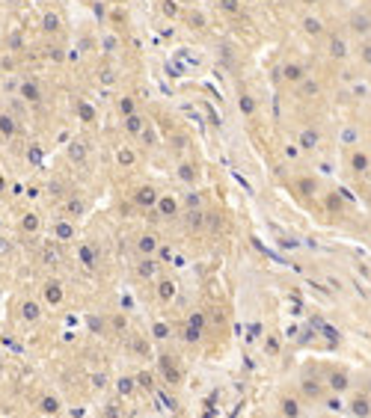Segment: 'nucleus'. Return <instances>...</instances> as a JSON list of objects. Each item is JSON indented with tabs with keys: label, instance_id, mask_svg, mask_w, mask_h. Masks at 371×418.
<instances>
[{
	"label": "nucleus",
	"instance_id": "1",
	"mask_svg": "<svg viewBox=\"0 0 371 418\" xmlns=\"http://www.w3.org/2000/svg\"><path fill=\"white\" fill-rule=\"evenodd\" d=\"M282 78H285L288 83H303V78H306V68H303L300 62H288V65L282 68Z\"/></svg>",
	"mask_w": 371,
	"mask_h": 418
},
{
	"label": "nucleus",
	"instance_id": "2",
	"mask_svg": "<svg viewBox=\"0 0 371 418\" xmlns=\"http://www.w3.org/2000/svg\"><path fill=\"white\" fill-rule=\"evenodd\" d=\"M327 386H330L332 392H348V389H350V377H348L345 371H332L330 379H327Z\"/></svg>",
	"mask_w": 371,
	"mask_h": 418
},
{
	"label": "nucleus",
	"instance_id": "3",
	"mask_svg": "<svg viewBox=\"0 0 371 418\" xmlns=\"http://www.w3.org/2000/svg\"><path fill=\"white\" fill-rule=\"evenodd\" d=\"M21 98H24V101H30V104H39V101H42V89H39V83L24 80V83H21Z\"/></svg>",
	"mask_w": 371,
	"mask_h": 418
},
{
	"label": "nucleus",
	"instance_id": "4",
	"mask_svg": "<svg viewBox=\"0 0 371 418\" xmlns=\"http://www.w3.org/2000/svg\"><path fill=\"white\" fill-rule=\"evenodd\" d=\"M134 202H137V205H143V208L155 205V202H158V193H155V187H148V184H145V187H140L137 193H134Z\"/></svg>",
	"mask_w": 371,
	"mask_h": 418
},
{
	"label": "nucleus",
	"instance_id": "5",
	"mask_svg": "<svg viewBox=\"0 0 371 418\" xmlns=\"http://www.w3.org/2000/svg\"><path fill=\"white\" fill-rule=\"evenodd\" d=\"M42 294H45V299H48V306H60V302H62V288H60V282H45Z\"/></svg>",
	"mask_w": 371,
	"mask_h": 418
},
{
	"label": "nucleus",
	"instance_id": "6",
	"mask_svg": "<svg viewBox=\"0 0 371 418\" xmlns=\"http://www.w3.org/2000/svg\"><path fill=\"white\" fill-rule=\"evenodd\" d=\"M161 374L166 377V383H181V374H178V368L172 365L169 356H161Z\"/></svg>",
	"mask_w": 371,
	"mask_h": 418
},
{
	"label": "nucleus",
	"instance_id": "7",
	"mask_svg": "<svg viewBox=\"0 0 371 418\" xmlns=\"http://www.w3.org/2000/svg\"><path fill=\"white\" fill-rule=\"evenodd\" d=\"M21 318L27 320V323H36L42 318V309H39V302H33V299H27L24 306H21Z\"/></svg>",
	"mask_w": 371,
	"mask_h": 418
},
{
	"label": "nucleus",
	"instance_id": "8",
	"mask_svg": "<svg viewBox=\"0 0 371 418\" xmlns=\"http://www.w3.org/2000/svg\"><path fill=\"white\" fill-rule=\"evenodd\" d=\"M143 128H145V119L140 116V113H131V116H125V131H128V134L140 137V134H143Z\"/></svg>",
	"mask_w": 371,
	"mask_h": 418
},
{
	"label": "nucleus",
	"instance_id": "9",
	"mask_svg": "<svg viewBox=\"0 0 371 418\" xmlns=\"http://www.w3.org/2000/svg\"><path fill=\"white\" fill-rule=\"evenodd\" d=\"M155 205H158V211H161L164 217H172V214L178 211V202H175L172 196H158V202H155Z\"/></svg>",
	"mask_w": 371,
	"mask_h": 418
},
{
	"label": "nucleus",
	"instance_id": "10",
	"mask_svg": "<svg viewBox=\"0 0 371 418\" xmlns=\"http://www.w3.org/2000/svg\"><path fill=\"white\" fill-rule=\"evenodd\" d=\"M330 57L332 60H345L348 57V45L339 39V36H332V39H330Z\"/></svg>",
	"mask_w": 371,
	"mask_h": 418
},
{
	"label": "nucleus",
	"instance_id": "11",
	"mask_svg": "<svg viewBox=\"0 0 371 418\" xmlns=\"http://www.w3.org/2000/svg\"><path fill=\"white\" fill-rule=\"evenodd\" d=\"M78 258H81V264H83V267H95V258H98V252H95L89 243H83V246L78 249Z\"/></svg>",
	"mask_w": 371,
	"mask_h": 418
},
{
	"label": "nucleus",
	"instance_id": "12",
	"mask_svg": "<svg viewBox=\"0 0 371 418\" xmlns=\"http://www.w3.org/2000/svg\"><path fill=\"white\" fill-rule=\"evenodd\" d=\"M158 299H161V302H169V299H175V282L164 279V282L158 285Z\"/></svg>",
	"mask_w": 371,
	"mask_h": 418
},
{
	"label": "nucleus",
	"instance_id": "13",
	"mask_svg": "<svg viewBox=\"0 0 371 418\" xmlns=\"http://www.w3.org/2000/svg\"><path fill=\"white\" fill-rule=\"evenodd\" d=\"M15 131H18L15 119L9 116V113H3V116H0V134H3V137H15Z\"/></svg>",
	"mask_w": 371,
	"mask_h": 418
},
{
	"label": "nucleus",
	"instance_id": "14",
	"mask_svg": "<svg viewBox=\"0 0 371 418\" xmlns=\"http://www.w3.org/2000/svg\"><path fill=\"white\" fill-rule=\"evenodd\" d=\"M137 249H140V252H143V255H152V252H155V249H158V240H155V238H152V235H143V238H140V240H137Z\"/></svg>",
	"mask_w": 371,
	"mask_h": 418
},
{
	"label": "nucleus",
	"instance_id": "15",
	"mask_svg": "<svg viewBox=\"0 0 371 418\" xmlns=\"http://www.w3.org/2000/svg\"><path fill=\"white\" fill-rule=\"evenodd\" d=\"M54 235H57V240H71L74 238V225L71 222H57V229H54Z\"/></svg>",
	"mask_w": 371,
	"mask_h": 418
},
{
	"label": "nucleus",
	"instance_id": "16",
	"mask_svg": "<svg viewBox=\"0 0 371 418\" xmlns=\"http://www.w3.org/2000/svg\"><path fill=\"white\" fill-rule=\"evenodd\" d=\"M350 24H353L350 30H353V33H359V36H365V33H371V21H368L365 15H353V18H350Z\"/></svg>",
	"mask_w": 371,
	"mask_h": 418
},
{
	"label": "nucleus",
	"instance_id": "17",
	"mask_svg": "<svg viewBox=\"0 0 371 418\" xmlns=\"http://www.w3.org/2000/svg\"><path fill=\"white\" fill-rule=\"evenodd\" d=\"M350 412H353V415H371L368 398H353V400H350Z\"/></svg>",
	"mask_w": 371,
	"mask_h": 418
},
{
	"label": "nucleus",
	"instance_id": "18",
	"mask_svg": "<svg viewBox=\"0 0 371 418\" xmlns=\"http://www.w3.org/2000/svg\"><path fill=\"white\" fill-rule=\"evenodd\" d=\"M318 139H321V137H318V131H315V128H312V131H303V134H300V148H306V151H309V148H315V145H318Z\"/></svg>",
	"mask_w": 371,
	"mask_h": 418
},
{
	"label": "nucleus",
	"instance_id": "19",
	"mask_svg": "<svg viewBox=\"0 0 371 418\" xmlns=\"http://www.w3.org/2000/svg\"><path fill=\"white\" fill-rule=\"evenodd\" d=\"M350 166L356 172H365L368 169V155H365V151H353V155H350Z\"/></svg>",
	"mask_w": 371,
	"mask_h": 418
},
{
	"label": "nucleus",
	"instance_id": "20",
	"mask_svg": "<svg viewBox=\"0 0 371 418\" xmlns=\"http://www.w3.org/2000/svg\"><path fill=\"white\" fill-rule=\"evenodd\" d=\"M279 406H282V415H291V418H294V415H300V403H297L294 398H282V403H279Z\"/></svg>",
	"mask_w": 371,
	"mask_h": 418
},
{
	"label": "nucleus",
	"instance_id": "21",
	"mask_svg": "<svg viewBox=\"0 0 371 418\" xmlns=\"http://www.w3.org/2000/svg\"><path fill=\"white\" fill-rule=\"evenodd\" d=\"M202 222H205V214L199 208H187V225H190V229H199Z\"/></svg>",
	"mask_w": 371,
	"mask_h": 418
},
{
	"label": "nucleus",
	"instance_id": "22",
	"mask_svg": "<svg viewBox=\"0 0 371 418\" xmlns=\"http://www.w3.org/2000/svg\"><path fill=\"white\" fill-rule=\"evenodd\" d=\"M155 270H158V264H155L152 258H145V261H140V267H137V273H140L143 279H148V276H155Z\"/></svg>",
	"mask_w": 371,
	"mask_h": 418
},
{
	"label": "nucleus",
	"instance_id": "23",
	"mask_svg": "<svg viewBox=\"0 0 371 418\" xmlns=\"http://www.w3.org/2000/svg\"><path fill=\"white\" fill-rule=\"evenodd\" d=\"M134 160H137V158H134L131 148H119V151H116V163H119V166H134Z\"/></svg>",
	"mask_w": 371,
	"mask_h": 418
},
{
	"label": "nucleus",
	"instance_id": "24",
	"mask_svg": "<svg viewBox=\"0 0 371 418\" xmlns=\"http://www.w3.org/2000/svg\"><path fill=\"white\" fill-rule=\"evenodd\" d=\"M42 24H45V30H48V33H57V30H60V15H57V12H45Z\"/></svg>",
	"mask_w": 371,
	"mask_h": 418
},
{
	"label": "nucleus",
	"instance_id": "25",
	"mask_svg": "<svg viewBox=\"0 0 371 418\" xmlns=\"http://www.w3.org/2000/svg\"><path fill=\"white\" fill-rule=\"evenodd\" d=\"M21 229H24V232H30V235H33V232H39V217H36V214H27V217L21 219Z\"/></svg>",
	"mask_w": 371,
	"mask_h": 418
},
{
	"label": "nucleus",
	"instance_id": "26",
	"mask_svg": "<svg viewBox=\"0 0 371 418\" xmlns=\"http://www.w3.org/2000/svg\"><path fill=\"white\" fill-rule=\"evenodd\" d=\"M78 113H81V119H83V122H95V107H92V104L81 101V104H78Z\"/></svg>",
	"mask_w": 371,
	"mask_h": 418
},
{
	"label": "nucleus",
	"instance_id": "27",
	"mask_svg": "<svg viewBox=\"0 0 371 418\" xmlns=\"http://www.w3.org/2000/svg\"><path fill=\"white\" fill-rule=\"evenodd\" d=\"M68 158H71L74 163H83V158H86L83 145H81V142H71V148H68Z\"/></svg>",
	"mask_w": 371,
	"mask_h": 418
},
{
	"label": "nucleus",
	"instance_id": "28",
	"mask_svg": "<svg viewBox=\"0 0 371 418\" xmlns=\"http://www.w3.org/2000/svg\"><path fill=\"white\" fill-rule=\"evenodd\" d=\"M303 30H306L309 36H321V30H324V24H321L318 18H306V21H303Z\"/></svg>",
	"mask_w": 371,
	"mask_h": 418
},
{
	"label": "nucleus",
	"instance_id": "29",
	"mask_svg": "<svg viewBox=\"0 0 371 418\" xmlns=\"http://www.w3.org/2000/svg\"><path fill=\"white\" fill-rule=\"evenodd\" d=\"M303 395L306 398H321V386L315 383V379H303Z\"/></svg>",
	"mask_w": 371,
	"mask_h": 418
},
{
	"label": "nucleus",
	"instance_id": "30",
	"mask_svg": "<svg viewBox=\"0 0 371 418\" xmlns=\"http://www.w3.org/2000/svg\"><path fill=\"white\" fill-rule=\"evenodd\" d=\"M137 386L145 389V392H152V389H155V377H152V374H140V377H137Z\"/></svg>",
	"mask_w": 371,
	"mask_h": 418
},
{
	"label": "nucleus",
	"instance_id": "31",
	"mask_svg": "<svg viewBox=\"0 0 371 418\" xmlns=\"http://www.w3.org/2000/svg\"><path fill=\"white\" fill-rule=\"evenodd\" d=\"M241 113H244V116H252V113H255V101L249 95H241Z\"/></svg>",
	"mask_w": 371,
	"mask_h": 418
},
{
	"label": "nucleus",
	"instance_id": "32",
	"mask_svg": "<svg viewBox=\"0 0 371 418\" xmlns=\"http://www.w3.org/2000/svg\"><path fill=\"white\" fill-rule=\"evenodd\" d=\"M42 412H51V415L60 412V400H57V398H45V400H42Z\"/></svg>",
	"mask_w": 371,
	"mask_h": 418
},
{
	"label": "nucleus",
	"instance_id": "33",
	"mask_svg": "<svg viewBox=\"0 0 371 418\" xmlns=\"http://www.w3.org/2000/svg\"><path fill=\"white\" fill-rule=\"evenodd\" d=\"M220 6L226 9L229 15H238V12H241V3H238V0H220Z\"/></svg>",
	"mask_w": 371,
	"mask_h": 418
},
{
	"label": "nucleus",
	"instance_id": "34",
	"mask_svg": "<svg viewBox=\"0 0 371 418\" xmlns=\"http://www.w3.org/2000/svg\"><path fill=\"white\" fill-rule=\"evenodd\" d=\"M119 113H122V116H131V113H134V98H122L119 101Z\"/></svg>",
	"mask_w": 371,
	"mask_h": 418
},
{
	"label": "nucleus",
	"instance_id": "35",
	"mask_svg": "<svg viewBox=\"0 0 371 418\" xmlns=\"http://www.w3.org/2000/svg\"><path fill=\"white\" fill-rule=\"evenodd\" d=\"M119 392H122V395H131V392H134V379H131V377H122V379H119Z\"/></svg>",
	"mask_w": 371,
	"mask_h": 418
},
{
	"label": "nucleus",
	"instance_id": "36",
	"mask_svg": "<svg viewBox=\"0 0 371 418\" xmlns=\"http://www.w3.org/2000/svg\"><path fill=\"white\" fill-rule=\"evenodd\" d=\"M184 341H199V326L187 323V329H184Z\"/></svg>",
	"mask_w": 371,
	"mask_h": 418
},
{
	"label": "nucleus",
	"instance_id": "37",
	"mask_svg": "<svg viewBox=\"0 0 371 418\" xmlns=\"http://www.w3.org/2000/svg\"><path fill=\"white\" fill-rule=\"evenodd\" d=\"M178 175H181V178H184V181H193V178H196V169H193V166H190V163H184V166H181V172H178Z\"/></svg>",
	"mask_w": 371,
	"mask_h": 418
},
{
	"label": "nucleus",
	"instance_id": "38",
	"mask_svg": "<svg viewBox=\"0 0 371 418\" xmlns=\"http://www.w3.org/2000/svg\"><path fill=\"white\" fill-rule=\"evenodd\" d=\"M152 332H155V338H166V335H169V326H166V323H155Z\"/></svg>",
	"mask_w": 371,
	"mask_h": 418
},
{
	"label": "nucleus",
	"instance_id": "39",
	"mask_svg": "<svg viewBox=\"0 0 371 418\" xmlns=\"http://www.w3.org/2000/svg\"><path fill=\"white\" fill-rule=\"evenodd\" d=\"M68 214H83V202L81 199H71L68 202Z\"/></svg>",
	"mask_w": 371,
	"mask_h": 418
},
{
	"label": "nucleus",
	"instance_id": "40",
	"mask_svg": "<svg viewBox=\"0 0 371 418\" xmlns=\"http://www.w3.org/2000/svg\"><path fill=\"white\" fill-rule=\"evenodd\" d=\"M300 190H303L306 196H312V193H315V181H306V178H303V181H300Z\"/></svg>",
	"mask_w": 371,
	"mask_h": 418
},
{
	"label": "nucleus",
	"instance_id": "41",
	"mask_svg": "<svg viewBox=\"0 0 371 418\" xmlns=\"http://www.w3.org/2000/svg\"><path fill=\"white\" fill-rule=\"evenodd\" d=\"M161 9H164V15H169V18H172V15L178 12V9H175V3H172V0H164V6H161Z\"/></svg>",
	"mask_w": 371,
	"mask_h": 418
},
{
	"label": "nucleus",
	"instance_id": "42",
	"mask_svg": "<svg viewBox=\"0 0 371 418\" xmlns=\"http://www.w3.org/2000/svg\"><path fill=\"white\" fill-rule=\"evenodd\" d=\"M184 205H187V208H199V196H196V193H187V196H184Z\"/></svg>",
	"mask_w": 371,
	"mask_h": 418
},
{
	"label": "nucleus",
	"instance_id": "43",
	"mask_svg": "<svg viewBox=\"0 0 371 418\" xmlns=\"http://www.w3.org/2000/svg\"><path fill=\"white\" fill-rule=\"evenodd\" d=\"M359 57H362V62H368V65H371V42L362 48V54H359Z\"/></svg>",
	"mask_w": 371,
	"mask_h": 418
},
{
	"label": "nucleus",
	"instance_id": "44",
	"mask_svg": "<svg viewBox=\"0 0 371 418\" xmlns=\"http://www.w3.org/2000/svg\"><path fill=\"white\" fill-rule=\"evenodd\" d=\"M279 350V341L276 338H268V353H276Z\"/></svg>",
	"mask_w": 371,
	"mask_h": 418
},
{
	"label": "nucleus",
	"instance_id": "45",
	"mask_svg": "<svg viewBox=\"0 0 371 418\" xmlns=\"http://www.w3.org/2000/svg\"><path fill=\"white\" fill-rule=\"evenodd\" d=\"M190 21H193V24H196V27H205V18H202V15H199V12H193V15H190Z\"/></svg>",
	"mask_w": 371,
	"mask_h": 418
},
{
	"label": "nucleus",
	"instance_id": "46",
	"mask_svg": "<svg viewBox=\"0 0 371 418\" xmlns=\"http://www.w3.org/2000/svg\"><path fill=\"white\" fill-rule=\"evenodd\" d=\"M303 92H312V95H315V92H318V83H312V80H306V83H303Z\"/></svg>",
	"mask_w": 371,
	"mask_h": 418
},
{
	"label": "nucleus",
	"instance_id": "47",
	"mask_svg": "<svg viewBox=\"0 0 371 418\" xmlns=\"http://www.w3.org/2000/svg\"><path fill=\"white\" fill-rule=\"evenodd\" d=\"M158 252H161V258H164V261H169V258H172V249H169V246H161Z\"/></svg>",
	"mask_w": 371,
	"mask_h": 418
},
{
	"label": "nucleus",
	"instance_id": "48",
	"mask_svg": "<svg viewBox=\"0 0 371 418\" xmlns=\"http://www.w3.org/2000/svg\"><path fill=\"white\" fill-rule=\"evenodd\" d=\"M324 335H327L330 341H336V338H339V332H336V329H330V326H324Z\"/></svg>",
	"mask_w": 371,
	"mask_h": 418
},
{
	"label": "nucleus",
	"instance_id": "49",
	"mask_svg": "<svg viewBox=\"0 0 371 418\" xmlns=\"http://www.w3.org/2000/svg\"><path fill=\"white\" fill-rule=\"evenodd\" d=\"M39 158H42V151H39V148H30V160L39 163Z\"/></svg>",
	"mask_w": 371,
	"mask_h": 418
},
{
	"label": "nucleus",
	"instance_id": "50",
	"mask_svg": "<svg viewBox=\"0 0 371 418\" xmlns=\"http://www.w3.org/2000/svg\"><path fill=\"white\" fill-rule=\"evenodd\" d=\"M190 323H193V326H199V329H202V323H205V320H202V315H193V318H190Z\"/></svg>",
	"mask_w": 371,
	"mask_h": 418
},
{
	"label": "nucleus",
	"instance_id": "51",
	"mask_svg": "<svg viewBox=\"0 0 371 418\" xmlns=\"http://www.w3.org/2000/svg\"><path fill=\"white\" fill-rule=\"evenodd\" d=\"M0 193H6V178L0 175Z\"/></svg>",
	"mask_w": 371,
	"mask_h": 418
},
{
	"label": "nucleus",
	"instance_id": "52",
	"mask_svg": "<svg viewBox=\"0 0 371 418\" xmlns=\"http://www.w3.org/2000/svg\"><path fill=\"white\" fill-rule=\"evenodd\" d=\"M303 3H309V6H312V3H318V0H303Z\"/></svg>",
	"mask_w": 371,
	"mask_h": 418
},
{
	"label": "nucleus",
	"instance_id": "53",
	"mask_svg": "<svg viewBox=\"0 0 371 418\" xmlns=\"http://www.w3.org/2000/svg\"><path fill=\"white\" fill-rule=\"evenodd\" d=\"M368 392H371V379H368Z\"/></svg>",
	"mask_w": 371,
	"mask_h": 418
}]
</instances>
